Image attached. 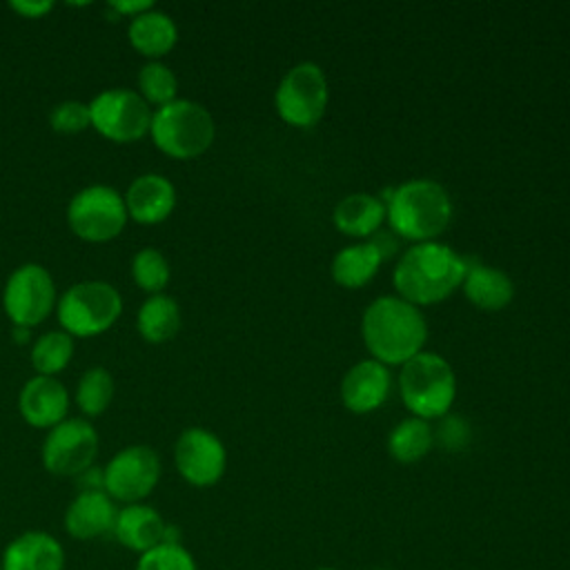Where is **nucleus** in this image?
Here are the masks:
<instances>
[{"instance_id":"16","label":"nucleus","mask_w":570,"mask_h":570,"mask_svg":"<svg viewBox=\"0 0 570 570\" xmlns=\"http://www.w3.org/2000/svg\"><path fill=\"white\" fill-rule=\"evenodd\" d=\"M118 508L105 490H80L65 510V530L73 539L89 541L114 532Z\"/></svg>"},{"instance_id":"23","label":"nucleus","mask_w":570,"mask_h":570,"mask_svg":"<svg viewBox=\"0 0 570 570\" xmlns=\"http://www.w3.org/2000/svg\"><path fill=\"white\" fill-rule=\"evenodd\" d=\"M136 327L149 343H165L174 338L180 327L178 303L167 294H151L138 309Z\"/></svg>"},{"instance_id":"19","label":"nucleus","mask_w":570,"mask_h":570,"mask_svg":"<svg viewBox=\"0 0 570 570\" xmlns=\"http://www.w3.org/2000/svg\"><path fill=\"white\" fill-rule=\"evenodd\" d=\"M390 392V372L383 363L370 358L356 363L341 383L343 405L356 414L376 410Z\"/></svg>"},{"instance_id":"20","label":"nucleus","mask_w":570,"mask_h":570,"mask_svg":"<svg viewBox=\"0 0 570 570\" xmlns=\"http://www.w3.org/2000/svg\"><path fill=\"white\" fill-rule=\"evenodd\" d=\"M461 285L472 305L490 312L505 307L514 296V285L508 274L472 258H465V274Z\"/></svg>"},{"instance_id":"13","label":"nucleus","mask_w":570,"mask_h":570,"mask_svg":"<svg viewBox=\"0 0 570 570\" xmlns=\"http://www.w3.org/2000/svg\"><path fill=\"white\" fill-rule=\"evenodd\" d=\"M174 463L187 483L209 488L223 476L227 452L216 434L203 428H189L174 445Z\"/></svg>"},{"instance_id":"21","label":"nucleus","mask_w":570,"mask_h":570,"mask_svg":"<svg viewBox=\"0 0 570 570\" xmlns=\"http://www.w3.org/2000/svg\"><path fill=\"white\" fill-rule=\"evenodd\" d=\"M131 47L145 56V58H163L169 53L178 40V29L176 22L165 13L149 9L136 18H131L129 29H127Z\"/></svg>"},{"instance_id":"22","label":"nucleus","mask_w":570,"mask_h":570,"mask_svg":"<svg viewBox=\"0 0 570 570\" xmlns=\"http://www.w3.org/2000/svg\"><path fill=\"white\" fill-rule=\"evenodd\" d=\"M387 216L385 203L372 194H350L334 209V225L347 236H372Z\"/></svg>"},{"instance_id":"36","label":"nucleus","mask_w":570,"mask_h":570,"mask_svg":"<svg viewBox=\"0 0 570 570\" xmlns=\"http://www.w3.org/2000/svg\"><path fill=\"white\" fill-rule=\"evenodd\" d=\"M312 570H336V568H325V566H323V568H312Z\"/></svg>"},{"instance_id":"33","label":"nucleus","mask_w":570,"mask_h":570,"mask_svg":"<svg viewBox=\"0 0 570 570\" xmlns=\"http://www.w3.org/2000/svg\"><path fill=\"white\" fill-rule=\"evenodd\" d=\"M109 7L118 13V16H127V18H136L149 9H154L151 0H114L109 2Z\"/></svg>"},{"instance_id":"31","label":"nucleus","mask_w":570,"mask_h":570,"mask_svg":"<svg viewBox=\"0 0 570 570\" xmlns=\"http://www.w3.org/2000/svg\"><path fill=\"white\" fill-rule=\"evenodd\" d=\"M49 122L60 134H78L91 125L89 105H85L80 100H65L53 107Z\"/></svg>"},{"instance_id":"1","label":"nucleus","mask_w":570,"mask_h":570,"mask_svg":"<svg viewBox=\"0 0 570 570\" xmlns=\"http://www.w3.org/2000/svg\"><path fill=\"white\" fill-rule=\"evenodd\" d=\"M425 336L423 314L401 296H381L363 314V341L383 365L407 363L421 352Z\"/></svg>"},{"instance_id":"34","label":"nucleus","mask_w":570,"mask_h":570,"mask_svg":"<svg viewBox=\"0 0 570 570\" xmlns=\"http://www.w3.org/2000/svg\"><path fill=\"white\" fill-rule=\"evenodd\" d=\"M370 243L379 249V254H381V258H383V261H385V258H390V256L396 252V240H394V236H392L390 232H381V234H376Z\"/></svg>"},{"instance_id":"12","label":"nucleus","mask_w":570,"mask_h":570,"mask_svg":"<svg viewBox=\"0 0 570 570\" xmlns=\"http://www.w3.org/2000/svg\"><path fill=\"white\" fill-rule=\"evenodd\" d=\"M98 454V434L85 419H65L42 443V463L56 476H80Z\"/></svg>"},{"instance_id":"26","label":"nucleus","mask_w":570,"mask_h":570,"mask_svg":"<svg viewBox=\"0 0 570 570\" xmlns=\"http://www.w3.org/2000/svg\"><path fill=\"white\" fill-rule=\"evenodd\" d=\"M73 356V338L65 330L42 334L31 347V365L42 376L62 372Z\"/></svg>"},{"instance_id":"5","label":"nucleus","mask_w":570,"mask_h":570,"mask_svg":"<svg viewBox=\"0 0 570 570\" xmlns=\"http://www.w3.org/2000/svg\"><path fill=\"white\" fill-rule=\"evenodd\" d=\"M401 396L416 419L443 416L456 392V381L450 363L432 352H419L401 370Z\"/></svg>"},{"instance_id":"3","label":"nucleus","mask_w":570,"mask_h":570,"mask_svg":"<svg viewBox=\"0 0 570 570\" xmlns=\"http://www.w3.org/2000/svg\"><path fill=\"white\" fill-rule=\"evenodd\" d=\"M385 212L394 234L428 243L448 227L452 203L434 180H410L387 196Z\"/></svg>"},{"instance_id":"10","label":"nucleus","mask_w":570,"mask_h":570,"mask_svg":"<svg viewBox=\"0 0 570 570\" xmlns=\"http://www.w3.org/2000/svg\"><path fill=\"white\" fill-rule=\"evenodd\" d=\"M327 107V80L318 65L292 67L276 89V111L294 127H312Z\"/></svg>"},{"instance_id":"32","label":"nucleus","mask_w":570,"mask_h":570,"mask_svg":"<svg viewBox=\"0 0 570 570\" xmlns=\"http://www.w3.org/2000/svg\"><path fill=\"white\" fill-rule=\"evenodd\" d=\"M9 7L22 18H42L53 9L51 0H11Z\"/></svg>"},{"instance_id":"27","label":"nucleus","mask_w":570,"mask_h":570,"mask_svg":"<svg viewBox=\"0 0 570 570\" xmlns=\"http://www.w3.org/2000/svg\"><path fill=\"white\" fill-rule=\"evenodd\" d=\"M111 399H114L111 374L100 365L89 367L80 376L78 387H76V403H78L80 412L87 416H98L109 407Z\"/></svg>"},{"instance_id":"4","label":"nucleus","mask_w":570,"mask_h":570,"mask_svg":"<svg viewBox=\"0 0 570 570\" xmlns=\"http://www.w3.org/2000/svg\"><path fill=\"white\" fill-rule=\"evenodd\" d=\"M149 134L154 145L178 160L196 158L214 142V118L209 111L187 98H176L151 111Z\"/></svg>"},{"instance_id":"8","label":"nucleus","mask_w":570,"mask_h":570,"mask_svg":"<svg viewBox=\"0 0 570 570\" xmlns=\"http://www.w3.org/2000/svg\"><path fill=\"white\" fill-rule=\"evenodd\" d=\"M91 127L114 142L140 140L151 125V109L134 89H105L89 102Z\"/></svg>"},{"instance_id":"30","label":"nucleus","mask_w":570,"mask_h":570,"mask_svg":"<svg viewBox=\"0 0 570 570\" xmlns=\"http://www.w3.org/2000/svg\"><path fill=\"white\" fill-rule=\"evenodd\" d=\"M136 570H198V566L191 552L178 541H163L140 554Z\"/></svg>"},{"instance_id":"18","label":"nucleus","mask_w":570,"mask_h":570,"mask_svg":"<svg viewBox=\"0 0 570 570\" xmlns=\"http://www.w3.org/2000/svg\"><path fill=\"white\" fill-rule=\"evenodd\" d=\"M125 198L127 214L142 225L165 220L176 207V189L160 174H142L131 180Z\"/></svg>"},{"instance_id":"37","label":"nucleus","mask_w":570,"mask_h":570,"mask_svg":"<svg viewBox=\"0 0 570 570\" xmlns=\"http://www.w3.org/2000/svg\"><path fill=\"white\" fill-rule=\"evenodd\" d=\"M0 570H2V557H0Z\"/></svg>"},{"instance_id":"2","label":"nucleus","mask_w":570,"mask_h":570,"mask_svg":"<svg viewBox=\"0 0 570 570\" xmlns=\"http://www.w3.org/2000/svg\"><path fill=\"white\" fill-rule=\"evenodd\" d=\"M465 274V258L448 245L428 240L410 247L396 269L394 287L412 305H432L448 298Z\"/></svg>"},{"instance_id":"15","label":"nucleus","mask_w":570,"mask_h":570,"mask_svg":"<svg viewBox=\"0 0 570 570\" xmlns=\"http://www.w3.org/2000/svg\"><path fill=\"white\" fill-rule=\"evenodd\" d=\"M18 410L29 425L51 430L67 416L69 392L56 376L36 374L22 385Z\"/></svg>"},{"instance_id":"6","label":"nucleus","mask_w":570,"mask_h":570,"mask_svg":"<svg viewBox=\"0 0 570 570\" xmlns=\"http://www.w3.org/2000/svg\"><path fill=\"white\" fill-rule=\"evenodd\" d=\"M122 312L118 289L105 281H80L56 303V314L69 336H98L107 332Z\"/></svg>"},{"instance_id":"11","label":"nucleus","mask_w":570,"mask_h":570,"mask_svg":"<svg viewBox=\"0 0 570 570\" xmlns=\"http://www.w3.org/2000/svg\"><path fill=\"white\" fill-rule=\"evenodd\" d=\"M160 481V459L147 445H129L116 452L102 470V490L114 499L140 503Z\"/></svg>"},{"instance_id":"29","label":"nucleus","mask_w":570,"mask_h":570,"mask_svg":"<svg viewBox=\"0 0 570 570\" xmlns=\"http://www.w3.org/2000/svg\"><path fill=\"white\" fill-rule=\"evenodd\" d=\"M131 276L140 289L163 294L169 283V263L156 247H142L131 258Z\"/></svg>"},{"instance_id":"17","label":"nucleus","mask_w":570,"mask_h":570,"mask_svg":"<svg viewBox=\"0 0 570 570\" xmlns=\"http://www.w3.org/2000/svg\"><path fill=\"white\" fill-rule=\"evenodd\" d=\"M2 570H65V548L49 532L27 530L7 543Z\"/></svg>"},{"instance_id":"24","label":"nucleus","mask_w":570,"mask_h":570,"mask_svg":"<svg viewBox=\"0 0 570 570\" xmlns=\"http://www.w3.org/2000/svg\"><path fill=\"white\" fill-rule=\"evenodd\" d=\"M381 261L383 258H381L379 249L370 240L358 243V245H350V247H343L334 256L332 276L338 285L354 289V287L365 285L376 274Z\"/></svg>"},{"instance_id":"25","label":"nucleus","mask_w":570,"mask_h":570,"mask_svg":"<svg viewBox=\"0 0 570 570\" xmlns=\"http://www.w3.org/2000/svg\"><path fill=\"white\" fill-rule=\"evenodd\" d=\"M434 434L423 419H405L390 432L387 450L399 463H414L428 454Z\"/></svg>"},{"instance_id":"14","label":"nucleus","mask_w":570,"mask_h":570,"mask_svg":"<svg viewBox=\"0 0 570 570\" xmlns=\"http://www.w3.org/2000/svg\"><path fill=\"white\" fill-rule=\"evenodd\" d=\"M114 537L120 546L142 554L163 541H178L176 530L165 523L160 512L145 503H129L118 510Z\"/></svg>"},{"instance_id":"9","label":"nucleus","mask_w":570,"mask_h":570,"mask_svg":"<svg viewBox=\"0 0 570 570\" xmlns=\"http://www.w3.org/2000/svg\"><path fill=\"white\" fill-rule=\"evenodd\" d=\"M56 285L51 274L38 263L16 267L2 292V305L13 325L33 327L42 323L56 307Z\"/></svg>"},{"instance_id":"7","label":"nucleus","mask_w":570,"mask_h":570,"mask_svg":"<svg viewBox=\"0 0 570 570\" xmlns=\"http://www.w3.org/2000/svg\"><path fill=\"white\" fill-rule=\"evenodd\" d=\"M127 218L125 198L109 185H89L80 189L67 207L71 232L89 243L116 238L125 229Z\"/></svg>"},{"instance_id":"28","label":"nucleus","mask_w":570,"mask_h":570,"mask_svg":"<svg viewBox=\"0 0 570 570\" xmlns=\"http://www.w3.org/2000/svg\"><path fill=\"white\" fill-rule=\"evenodd\" d=\"M176 91H178V80L167 65H163L160 60H149L147 65L140 67L138 94L147 105L163 107L176 100Z\"/></svg>"},{"instance_id":"35","label":"nucleus","mask_w":570,"mask_h":570,"mask_svg":"<svg viewBox=\"0 0 570 570\" xmlns=\"http://www.w3.org/2000/svg\"><path fill=\"white\" fill-rule=\"evenodd\" d=\"M29 334H31V327L13 325V332H11V336H13V341H16V343H27V341H29Z\"/></svg>"}]
</instances>
